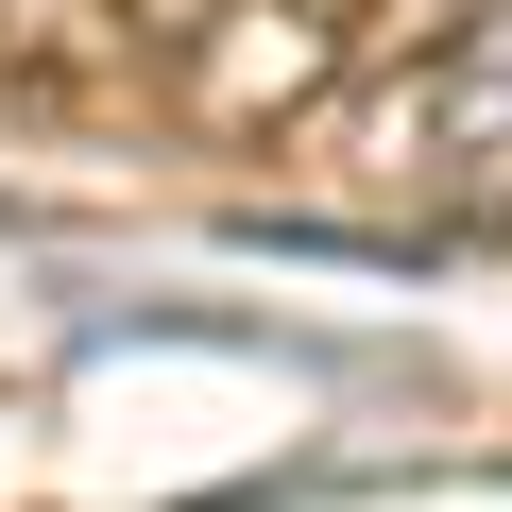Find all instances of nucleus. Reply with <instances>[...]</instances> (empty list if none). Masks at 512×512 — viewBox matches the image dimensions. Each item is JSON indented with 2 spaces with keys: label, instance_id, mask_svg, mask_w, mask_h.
Segmentation results:
<instances>
[{
  "label": "nucleus",
  "instance_id": "f257e3e1",
  "mask_svg": "<svg viewBox=\"0 0 512 512\" xmlns=\"http://www.w3.org/2000/svg\"><path fill=\"white\" fill-rule=\"evenodd\" d=\"M393 171H427V188H512V0H478V35L393 103Z\"/></svg>",
  "mask_w": 512,
  "mask_h": 512
}]
</instances>
